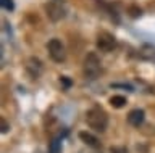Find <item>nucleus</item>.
<instances>
[{"label": "nucleus", "mask_w": 155, "mask_h": 153, "mask_svg": "<svg viewBox=\"0 0 155 153\" xmlns=\"http://www.w3.org/2000/svg\"><path fill=\"white\" fill-rule=\"evenodd\" d=\"M8 129H10L8 123H7V121H5V119L2 118V134H7V132H8Z\"/></svg>", "instance_id": "nucleus-13"}, {"label": "nucleus", "mask_w": 155, "mask_h": 153, "mask_svg": "<svg viewBox=\"0 0 155 153\" xmlns=\"http://www.w3.org/2000/svg\"><path fill=\"white\" fill-rule=\"evenodd\" d=\"M26 68H28L29 74H31L32 78H37V76L42 73V61L39 58H36V56H32V58H29Z\"/></svg>", "instance_id": "nucleus-7"}, {"label": "nucleus", "mask_w": 155, "mask_h": 153, "mask_svg": "<svg viewBox=\"0 0 155 153\" xmlns=\"http://www.w3.org/2000/svg\"><path fill=\"white\" fill-rule=\"evenodd\" d=\"M95 45L100 52L110 53V52L116 47V39H115L113 34H110V32H107V31H102V32H99V36H97Z\"/></svg>", "instance_id": "nucleus-5"}, {"label": "nucleus", "mask_w": 155, "mask_h": 153, "mask_svg": "<svg viewBox=\"0 0 155 153\" xmlns=\"http://www.w3.org/2000/svg\"><path fill=\"white\" fill-rule=\"evenodd\" d=\"M100 69H102V61H100L99 56H97V53H95V52L87 53L86 58H84V63H82V71H84V76H86L87 79L94 81V79L99 78Z\"/></svg>", "instance_id": "nucleus-2"}, {"label": "nucleus", "mask_w": 155, "mask_h": 153, "mask_svg": "<svg viewBox=\"0 0 155 153\" xmlns=\"http://www.w3.org/2000/svg\"><path fill=\"white\" fill-rule=\"evenodd\" d=\"M86 123L95 132H105V129L108 127V114L105 113L104 108L92 107L86 111Z\"/></svg>", "instance_id": "nucleus-1"}, {"label": "nucleus", "mask_w": 155, "mask_h": 153, "mask_svg": "<svg viewBox=\"0 0 155 153\" xmlns=\"http://www.w3.org/2000/svg\"><path fill=\"white\" fill-rule=\"evenodd\" d=\"M60 82H61V85H63L65 89H70L71 85H73V81H71V79H68L66 76H61V78H60Z\"/></svg>", "instance_id": "nucleus-11"}, {"label": "nucleus", "mask_w": 155, "mask_h": 153, "mask_svg": "<svg viewBox=\"0 0 155 153\" xmlns=\"http://www.w3.org/2000/svg\"><path fill=\"white\" fill-rule=\"evenodd\" d=\"M110 105L113 108H123L126 105V97H123V95H113L110 98Z\"/></svg>", "instance_id": "nucleus-9"}, {"label": "nucleus", "mask_w": 155, "mask_h": 153, "mask_svg": "<svg viewBox=\"0 0 155 153\" xmlns=\"http://www.w3.org/2000/svg\"><path fill=\"white\" fill-rule=\"evenodd\" d=\"M110 153H128V150H126V147H111Z\"/></svg>", "instance_id": "nucleus-12"}, {"label": "nucleus", "mask_w": 155, "mask_h": 153, "mask_svg": "<svg viewBox=\"0 0 155 153\" xmlns=\"http://www.w3.org/2000/svg\"><path fill=\"white\" fill-rule=\"evenodd\" d=\"M79 139L86 143V145H89V147H99V140H97V137L92 135L91 132H86V131L79 132Z\"/></svg>", "instance_id": "nucleus-8"}, {"label": "nucleus", "mask_w": 155, "mask_h": 153, "mask_svg": "<svg viewBox=\"0 0 155 153\" xmlns=\"http://www.w3.org/2000/svg\"><path fill=\"white\" fill-rule=\"evenodd\" d=\"M0 5H2V8H3V10H7V11H13L15 10L13 0H0Z\"/></svg>", "instance_id": "nucleus-10"}, {"label": "nucleus", "mask_w": 155, "mask_h": 153, "mask_svg": "<svg viewBox=\"0 0 155 153\" xmlns=\"http://www.w3.org/2000/svg\"><path fill=\"white\" fill-rule=\"evenodd\" d=\"M144 119H145V113H144V110H139V108L129 111V114H128V123L133 127H139L144 123Z\"/></svg>", "instance_id": "nucleus-6"}, {"label": "nucleus", "mask_w": 155, "mask_h": 153, "mask_svg": "<svg viewBox=\"0 0 155 153\" xmlns=\"http://www.w3.org/2000/svg\"><path fill=\"white\" fill-rule=\"evenodd\" d=\"M45 11H47V16L50 21H53V23L61 21L68 13L66 2L65 0H50L45 5Z\"/></svg>", "instance_id": "nucleus-3"}, {"label": "nucleus", "mask_w": 155, "mask_h": 153, "mask_svg": "<svg viewBox=\"0 0 155 153\" xmlns=\"http://www.w3.org/2000/svg\"><path fill=\"white\" fill-rule=\"evenodd\" d=\"M47 50H48V55H50V58L55 61V63H61V61H65V60H66L65 45L61 44V40H58V39L48 40Z\"/></svg>", "instance_id": "nucleus-4"}]
</instances>
